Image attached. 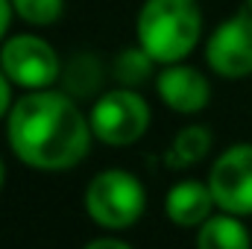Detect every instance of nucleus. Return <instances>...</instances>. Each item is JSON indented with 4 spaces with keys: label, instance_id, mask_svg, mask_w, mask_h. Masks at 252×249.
<instances>
[{
    "label": "nucleus",
    "instance_id": "17",
    "mask_svg": "<svg viewBox=\"0 0 252 249\" xmlns=\"http://www.w3.org/2000/svg\"><path fill=\"white\" fill-rule=\"evenodd\" d=\"M3 179H6V170H3V161H0V187H3Z\"/></svg>",
    "mask_w": 252,
    "mask_h": 249
},
{
    "label": "nucleus",
    "instance_id": "14",
    "mask_svg": "<svg viewBox=\"0 0 252 249\" xmlns=\"http://www.w3.org/2000/svg\"><path fill=\"white\" fill-rule=\"evenodd\" d=\"M9 103H12V79H9L6 70L0 67V118L9 112Z\"/></svg>",
    "mask_w": 252,
    "mask_h": 249
},
{
    "label": "nucleus",
    "instance_id": "6",
    "mask_svg": "<svg viewBox=\"0 0 252 249\" xmlns=\"http://www.w3.org/2000/svg\"><path fill=\"white\" fill-rule=\"evenodd\" d=\"M208 187L229 214H252V144L229 147L211 167Z\"/></svg>",
    "mask_w": 252,
    "mask_h": 249
},
{
    "label": "nucleus",
    "instance_id": "7",
    "mask_svg": "<svg viewBox=\"0 0 252 249\" xmlns=\"http://www.w3.org/2000/svg\"><path fill=\"white\" fill-rule=\"evenodd\" d=\"M205 59L214 73L226 79H241L252 73V12H238L229 21H223L208 44Z\"/></svg>",
    "mask_w": 252,
    "mask_h": 249
},
{
    "label": "nucleus",
    "instance_id": "18",
    "mask_svg": "<svg viewBox=\"0 0 252 249\" xmlns=\"http://www.w3.org/2000/svg\"><path fill=\"white\" fill-rule=\"evenodd\" d=\"M247 9H250V12H252V0H247Z\"/></svg>",
    "mask_w": 252,
    "mask_h": 249
},
{
    "label": "nucleus",
    "instance_id": "4",
    "mask_svg": "<svg viewBox=\"0 0 252 249\" xmlns=\"http://www.w3.org/2000/svg\"><path fill=\"white\" fill-rule=\"evenodd\" d=\"M150 126V106L132 88L106 91L91 109V129L100 141L112 147L135 144Z\"/></svg>",
    "mask_w": 252,
    "mask_h": 249
},
{
    "label": "nucleus",
    "instance_id": "10",
    "mask_svg": "<svg viewBox=\"0 0 252 249\" xmlns=\"http://www.w3.org/2000/svg\"><path fill=\"white\" fill-rule=\"evenodd\" d=\"M196 249H250V232L238 214L208 217L196 235Z\"/></svg>",
    "mask_w": 252,
    "mask_h": 249
},
{
    "label": "nucleus",
    "instance_id": "9",
    "mask_svg": "<svg viewBox=\"0 0 252 249\" xmlns=\"http://www.w3.org/2000/svg\"><path fill=\"white\" fill-rule=\"evenodd\" d=\"M214 193L211 187L202 185V182H179V185L170 187L167 193V217L179 226H196V223H205L211 217V208H214Z\"/></svg>",
    "mask_w": 252,
    "mask_h": 249
},
{
    "label": "nucleus",
    "instance_id": "13",
    "mask_svg": "<svg viewBox=\"0 0 252 249\" xmlns=\"http://www.w3.org/2000/svg\"><path fill=\"white\" fill-rule=\"evenodd\" d=\"M12 9L21 21L32 27H50L62 18L64 0H12Z\"/></svg>",
    "mask_w": 252,
    "mask_h": 249
},
{
    "label": "nucleus",
    "instance_id": "2",
    "mask_svg": "<svg viewBox=\"0 0 252 249\" xmlns=\"http://www.w3.org/2000/svg\"><path fill=\"white\" fill-rule=\"evenodd\" d=\"M138 44L158 64H176L196 47L202 15L196 0H144L138 12Z\"/></svg>",
    "mask_w": 252,
    "mask_h": 249
},
{
    "label": "nucleus",
    "instance_id": "15",
    "mask_svg": "<svg viewBox=\"0 0 252 249\" xmlns=\"http://www.w3.org/2000/svg\"><path fill=\"white\" fill-rule=\"evenodd\" d=\"M12 0H0V41H3V35H6V30H9V21H12Z\"/></svg>",
    "mask_w": 252,
    "mask_h": 249
},
{
    "label": "nucleus",
    "instance_id": "8",
    "mask_svg": "<svg viewBox=\"0 0 252 249\" xmlns=\"http://www.w3.org/2000/svg\"><path fill=\"white\" fill-rule=\"evenodd\" d=\"M156 88H158V97L164 100V106L179 112V115L202 112L208 106V97H211L208 79L196 67H188V64L179 62L164 64V70L156 79Z\"/></svg>",
    "mask_w": 252,
    "mask_h": 249
},
{
    "label": "nucleus",
    "instance_id": "3",
    "mask_svg": "<svg viewBox=\"0 0 252 249\" xmlns=\"http://www.w3.org/2000/svg\"><path fill=\"white\" fill-rule=\"evenodd\" d=\"M85 208L94 223L126 229L144 214V187L126 170H103L85 190Z\"/></svg>",
    "mask_w": 252,
    "mask_h": 249
},
{
    "label": "nucleus",
    "instance_id": "16",
    "mask_svg": "<svg viewBox=\"0 0 252 249\" xmlns=\"http://www.w3.org/2000/svg\"><path fill=\"white\" fill-rule=\"evenodd\" d=\"M85 249H132V247H126L124 241H115V238H100V241L88 244Z\"/></svg>",
    "mask_w": 252,
    "mask_h": 249
},
{
    "label": "nucleus",
    "instance_id": "12",
    "mask_svg": "<svg viewBox=\"0 0 252 249\" xmlns=\"http://www.w3.org/2000/svg\"><path fill=\"white\" fill-rule=\"evenodd\" d=\"M208 147H211V135H208L205 126H185L176 135V141H173V153H176V161L182 167L199 161V158H205Z\"/></svg>",
    "mask_w": 252,
    "mask_h": 249
},
{
    "label": "nucleus",
    "instance_id": "5",
    "mask_svg": "<svg viewBox=\"0 0 252 249\" xmlns=\"http://www.w3.org/2000/svg\"><path fill=\"white\" fill-rule=\"evenodd\" d=\"M0 67L15 85L27 91H41L56 82L59 56L38 35H12L0 47Z\"/></svg>",
    "mask_w": 252,
    "mask_h": 249
},
{
    "label": "nucleus",
    "instance_id": "11",
    "mask_svg": "<svg viewBox=\"0 0 252 249\" xmlns=\"http://www.w3.org/2000/svg\"><path fill=\"white\" fill-rule=\"evenodd\" d=\"M153 56L138 44V47H132V50H124L118 59H115V76H118V82H124L126 88H132V85H141L150 73H153Z\"/></svg>",
    "mask_w": 252,
    "mask_h": 249
},
{
    "label": "nucleus",
    "instance_id": "1",
    "mask_svg": "<svg viewBox=\"0 0 252 249\" xmlns=\"http://www.w3.org/2000/svg\"><path fill=\"white\" fill-rule=\"evenodd\" d=\"M9 144L35 170H67L88 156L91 118L62 91H30L9 109Z\"/></svg>",
    "mask_w": 252,
    "mask_h": 249
}]
</instances>
